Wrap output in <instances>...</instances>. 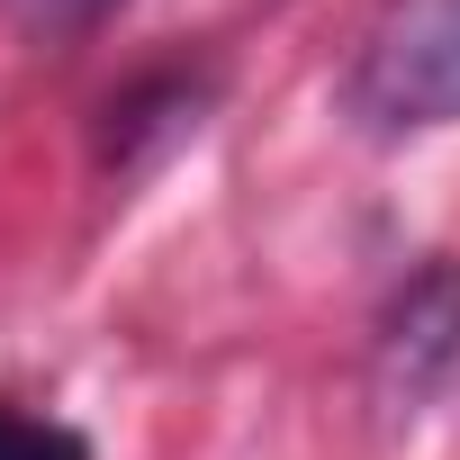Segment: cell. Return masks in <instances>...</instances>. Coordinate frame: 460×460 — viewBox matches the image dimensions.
Here are the masks:
<instances>
[{
    "instance_id": "cell-1",
    "label": "cell",
    "mask_w": 460,
    "mask_h": 460,
    "mask_svg": "<svg viewBox=\"0 0 460 460\" xmlns=\"http://www.w3.org/2000/svg\"><path fill=\"white\" fill-rule=\"evenodd\" d=\"M343 118L361 136L460 127V0H388L343 73Z\"/></svg>"
},
{
    "instance_id": "cell-2",
    "label": "cell",
    "mask_w": 460,
    "mask_h": 460,
    "mask_svg": "<svg viewBox=\"0 0 460 460\" xmlns=\"http://www.w3.org/2000/svg\"><path fill=\"white\" fill-rule=\"evenodd\" d=\"M460 361V271L451 262H424L388 316H379V343H370V379H379V406L388 415H415Z\"/></svg>"
},
{
    "instance_id": "cell-3",
    "label": "cell",
    "mask_w": 460,
    "mask_h": 460,
    "mask_svg": "<svg viewBox=\"0 0 460 460\" xmlns=\"http://www.w3.org/2000/svg\"><path fill=\"white\" fill-rule=\"evenodd\" d=\"M0 460H91V442L73 424H46V415H10V406H0Z\"/></svg>"
},
{
    "instance_id": "cell-4",
    "label": "cell",
    "mask_w": 460,
    "mask_h": 460,
    "mask_svg": "<svg viewBox=\"0 0 460 460\" xmlns=\"http://www.w3.org/2000/svg\"><path fill=\"white\" fill-rule=\"evenodd\" d=\"M118 10V0H28V28H46V37H82V28H100Z\"/></svg>"
}]
</instances>
